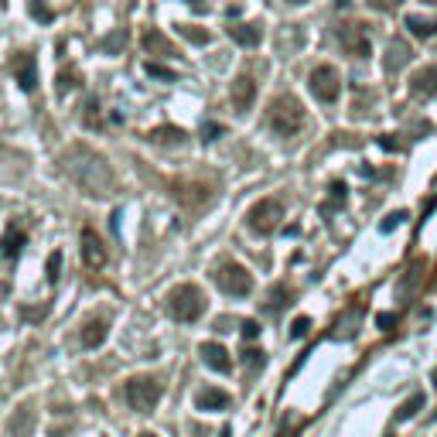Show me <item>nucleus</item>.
Returning a JSON list of instances; mask_svg holds the SVG:
<instances>
[{
	"label": "nucleus",
	"mask_w": 437,
	"mask_h": 437,
	"mask_svg": "<svg viewBox=\"0 0 437 437\" xmlns=\"http://www.w3.org/2000/svg\"><path fill=\"white\" fill-rule=\"evenodd\" d=\"M62 171L69 174V181L79 191H86L93 198H106L116 188L113 168L106 164V157H99L96 151L82 147V144H76V147H69L62 154Z\"/></svg>",
	"instance_id": "f257e3e1"
},
{
	"label": "nucleus",
	"mask_w": 437,
	"mask_h": 437,
	"mask_svg": "<svg viewBox=\"0 0 437 437\" xmlns=\"http://www.w3.org/2000/svg\"><path fill=\"white\" fill-rule=\"evenodd\" d=\"M266 123H270V130L277 133V137H294V133H301V127H305V106H301V99H294V96H277V99L270 103Z\"/></svg>",
	"instance_id": "f03ea898"
},
{
	"label": "nucleus",
	"mask_w": 437,
	"mask_h": 437,
	"mask_svg": "<svg viewBox=\"0 0 437 437\" xmlns=\"http://www.w3.org/2000/svg\"><path fill=\"white\" fill-rule=\"evenodd\" d=\"M168 314L181 324L198 322L205 314V294H202V287H195V284L174 287L171 294H168Z\"/></svg>",
	"instance_id": "7ed1b4c3"
},
{
	"label": "nucleus",
	"mask_w": 437,
	"mask_h": 437,
	"mask_svg": "<svg viewBox=\"0 0 437 437\" xmlns=\"http://www.w3.org/2000/svg\"><path fill=\"white\" fill-rule=\"evenodd\" d=\"M212 280H215V287H219L222 294H229V297H246L249 290H253V277H249V270L246 266H239V263H232V260L215 266Z\"/></svg>",
	"instance_id": "20e7f679"
},
{
	"label": "nucleus",
	"mask_w": 437,
	"mask_h": 437,
	"mask_svg": "<svg viewBox=\"0 0 437 437\" xmlns=\"http://www.w3.org/2000/svg\"><path fill=\"white\" fill-rule=\"evenodd\" d=\"M123 397L130 403V410L151 414L154 407H157V399H161V382L154 380V376H133L127 382V390H123Z\"/></svg>",
	"instance_id": "39448f33"
},
{
	"label": "nucleus",
	"mask_w": 437,
	"mask_h": 437,
	"mask_svg": "<svg viewBox=\"0 0 437 437\" xmlns=\"http://www.w3.org/2000/svg\"><path fill=\"white\" fill-rule=\"evenodd\" d=\"M280 219H284V205H280L277 198H260V202L246 212V226L253 229L256 236H270L273 229L280 226Z\"/></svg>",
	"instance_id": "423d86ee"
},
{
	"label": "nucleus",
	"mask_w": 437,
	"mask_h": 437,
	"mask_svg": "<svg viewBox=\"0 0 437 437\" xmlns=\"http://www.w3.org/2000/svg\"><path fill=\"white\" fill-rule=\"evenodd\" d=\"M307 86H311V93H314L318 103H335L339 93H342V79H339V72L331 65H318L311 72V79H307Z\"/></svg>",
	"instance_id": "0eeeda50"
},
{
	"label": "nucleus",
	"mask_w": 437,
	"mask_h": 437,
	"mask_svg": "<svg viewBox=\"0 0 437 437\" xmlns=\"http://www.w3.org/2000/svg\"><path fill=\"white\" fill-rule=\"evenodd\" d=\"M339 41H342L345 52L356 58H369V52H373L365 24H342V28H339Z\"/></svg>",
	"instance_id": "6e6552de"
},
{
	"label": "nucleus",
	"mask_w": 437,
	"mask_h": 437,
	"mask_svg": "<svg viewBox=\"0 0 437 437\" xmlns=\"http://www.w3.org/2000/svg\"><path fill=\"white\" fill-rule=\"evenodd\" d=\"M171 188H174V198H178L185 209H202L212 198V188L209 185H198V181H174Z\"/></svg>",
	"instance_id": "1a4fd4ad"
},
{
	"label": "nucleus",
	"mask_w": 437,
	"mask_h": 437,
	"mask_svg": "<svg viewBox=\"0 0 437 437\" xmlns=\"http://www.w3.org/2000/svg\"><path fill=\"white\" fill-rule=\"evenodd\" d=\"M79 243H82V263L89 266V270H103L106 266V246L96 236V229H82Z\"/></svg>",
	"instance_id": "9d476101"
},
{
	"label": "nucleus",
	"mask_w": 437,
	"mask_h": 437,
	"mask_svg": "<svg viewBox=\"0 0 437 437\" xmlns=\"http://www.w3.org/2000/svg\"><path fill=\"white\" fill-rule=\"evenodd\" d=\"M229 99H232V110L236 113H246L249 106L256 103V82L243 72V76L232 79V93H229Z\"/></svg>",
	"instance_id": "9b49d317"
},
{
	"label": "nucleus",
	"mask_w": 437,
	"mask_h": 437,
	"mask_svg": "<svg viewBox=\"0 0 437 437\" xmlns=\"http://www.w3.org/2000/svg\"><path fill=\"white\" fill-rule=\"evenodd\" d=\"M14 79H18V86L24 93H35V86H38V62H35V55L21 52L14 58Z\"/></svg>",
	"instance_id": "f8f14e48"
},
{
	"label": "nucleus",
	"mask_w": 437,
	"mask_h": 437,
	"mask_svg": "<svg viewBox=\"0 0 437 437\" xmlns=\"http://www.w3.org/2000/svg\"><path fill=\"white\" fill-rule=\"evenodd\" d=\"M35 407H28V403H24V407H18V410H14V414H11V420H7V434L11 437H31L35 434Z\"/></svg>",
	"instance_id": "ddd939ff"
},
{
	"label": "nucleus",
	"mask_w": 437,
	"mask_h": 437,
	"mask_svg": "<svg viewBox=\"0 0 437 437\" xmlns=\"http://www.w3.org/2000/svg\"><path fill=\"white\" fill-rule=\"evenodd\" d=\"M195 407L205 410V414H219V410H226L229 407V393L226 390H219V386H202L198 397H195Z\"/></svg>",
	"instance_id": "4468645a"
},
{
	"label": "nucleus",
	"mask_w": 437,
	"mask_h": 437,
	"mask_svg": "<svg viewBox=\"0 0 437 437\" xmlns=\"http://www.w3.org/2000/svg\"><path fill=\"white\" fill-rule=\"evenodd\" d=\"M410 55H414L410 45H407L403 38H393L390 41V48H386V55H382V69H386V72H399V69L410 62Z\"/></svg>",
	"instance_id": "2eb2a0df"
},
{
	"label": "nucleus",
	"mask_w": 437,
	"mask_h": 437,
	"mask_svg": "<svg viewBox=\"0 0 437 437\" xmlns=\"http://www.w3.org/2000/svg\"><path fill=\"white\" fill-rule=\"evenodd\" d=\"M198 352H202V362H205L209 369H215V373H229V369H232V359H229V352L219 342H205Z\"/></svg>",
	"instance_id": "dca6fc26"
},
{
	"label": "nucleus",
	"mask_w": 437,
	"mask_h": 437,
	"mask_svg": "<svg viewBox=\"0 0 437 437\" xmlns=\"http://www.w3.org/2000/svg\"><path fill=\"white\" fill-rule=\"evenodd\" d=\"M410 89H414L417 96H424V99L437 96V65H427V69H420L417 76H414V82H410Z\"/></svg>",
	"instance_id": "f3484780"
},
{
	"label": "nucleus",
	"mask_w": 437,
	"mask_h": 437,
	"mask_svg": "<svg viewBox=\"0 0 437 437\" xmlns=\"http://www.w3.org/2000/svg\"><path fill=\"white\" fill-rule=\"evenodd\" d=\"M229 35H232L236 45H243V48H260V41H263V31L256 24H232Z\"/></svg>",
	"instance_id": "a211bd4d"
},
{
	"label": "nucleus",
	"mask_w": 437,
	"mask_h": 437,
	"mask_svg": "<svg viewBox=\"0 0 437 437\" xmlns=\"http://www.w3.org/2000/svg\"><path fill=\"white\" fill-rule=\"evenodd\" d=\"M290 297H294V294H290V287H287V284H277L273 290H270V294H266L263 311H266V314H273V318H277V314H280V311H284V307L290 305Z\"/></svg>",
	"instance_id": "6ab92c4d"
},
{
	"label": "nucleus",
	"mask_w": 437,
	"mask_h": 437,
	"mask_svg": "<svg viewBox=\"0 0 437 437\" xmlns=\"http://www.w3.org/2000/svg\"><path fill=\"white\" fill-rule=\"evenodd\" d=\"M106 335H110V324L103 322V318H93V322L82 328V345L86 348H99V345L106 342Z\"/></svg>",
	"instance_id": "aec40b11"
},
{
	"label": "nucleus",
	"mask_w": 437,
	"mask_h": 437,
	"mask_svg": "<svg viewBox=\"0 0 437 437\" xmlns=\"http://www.w3.org/2000/svg\"><path fill=\"white\" fill-rule=\"evenodd\" d=\"M144 48H147V52H151V55H178V52H174V45L168 38H164V35H161V31H144Z\"/></svg>",
	"instance_id": "412c9836"
},
{
	"label": "nucleus",
	"mask_w": 437,
	"mask_h": 437,
	"mask_svg": "<svg viewBox=\"0 0 437 437\" xmlns=\"http://www.w3.org/2000/svg\"><path fill=\"white\" fill-rule=\"evenodd\" d=\"M185 137H188V133L181 130V127H154L151 130V140L154 144H164V147H178V144H185Z\"/></svg>",
	"instance_id": "4be33fe9"
},
{
	"label": "nucleus",
	"mask_w": 437,
	"mask_h": 437,
	"mask_svg": "<svg viewBox=\"0 0 437 437\" xmlns=\"http://www.w3.org/2000/svg\"><path fill=\"white\" fill-rule=\"evenodd\" d=\"M407 28L414 38H434L437 35V21L434 18H420V14H410L407 18Z\"/></svg>",
	"instance_id": "5701e85b"
},
{
	"label": "nucleus",
	"mask_w": 437,
	"mask_h": 437,
	"mask_svg": "<svg viewBox=\"0 0 437 437\" xmlns=\"http://www.w3.org/2000/svg\"><path fill=\"white\" fill-rule=\"evenodd\" d=\"M21 246H24V232L21 229H7V236L0 239V256L4 260H14L21 253Z\"/></svg>",
	"instance_id": "b1692460"
},
{
	"label": "nucleus",
	"mask_w": 437,
	"mask_h": 437,
	"mask_svg": "<svg viewBox=\"0 0 437 437\" xmlns=\"http://www.w3.org/2000/svg\"><path fill=\"white\" fill-rule=\"evenodd\" d=\"M178 31H181V38L191 41V45H209V41H212L209 31H202V28H191V24H181Z\"/></svg>",
	"instance_id": "393cba45"
},
{
	"label": "nucleus",
	"mask_w": 437,
	"mask_h": 437,
	"mask_svg": "<svg viewBox=\"0 0 437 437\" xmlns=\"http://www.w3.org/2000/svg\"><path fill=\"white\" fill-rule=\"evenodd\" d=\"M424 407V393H414V397L407 399L403 407L397 410V420H410V417H417V410Z\"/></svg>",
	"instance_id": "a878e982"
},
{
	"label": "nucleus",
	"mask_w": 437,
	"mask_h": 437,
	"mask_svg": "<svg viewBox=\"0 0 437 437\" xmlns=\"http://www.w3.org/2000/svg\"><path fill=\"white\" fill-rule=\"evenodd\" d=\"M222 133H226V127H222V123H215V120H205V123H202V130H198V137H202L205 144H215V140H219Z\"/></svg>",
	"instance_id": "bb28decb"
},
{
	"label": "nucleus",
	"mask_w": 437,
	"mask_h": 437,
	"mask_svg": "<svg viewBox=\"0 0 437 437\" xmlns=\"http://www.w3.org/2000/svg\"><path fill=\"white\" fill-rule=\"evenodd\" d=\"M82 110H86V113H82V120H86V127H96V123H99V99H96V96H89Z\"/></svg>",
	"instance_id": "cd10ccee"
},
{
	"label": "nucleus",
	"mask_w": 437,
	"mask_h": 437,
	"mask_svg": "<svg viewBox=\"0 0 437 437\" xmlns=\"http://www.w3.org/2000/svg\"><path fill=\"white\" fill-rule=\"evenodd\" d=\"M144 69H147V76L164 79V82H174V79H178V72H174V69H164V65H157V62H147Z\"/></svg>",
	"instance_id": "c85d7f7f"
},
{
	"label": "nucleus",
	"mask_w": 437,
	"mask_h": 437,
	"mask_svg": "<svg viewBox=\"0 0 437 437\" xmlns=\"http://www.w3.org/2000/svg\"><path fill=\"white\" fill-rule=\"evenodd\" d=\"M76 86H79L76 69H69V72H62V76H58V93H62V96H65V93H72Z\"/></svg>",
	"instance_id": "c756f323"
},
{
	"label": "nucleus",
	"mask_w": 437,
	"mask_h": 437,
	"mask_svg": "<svg viewBox=\"0 0 437 437\" xmlns=\"http://www.w3.org/2000/svg\"><path fill=\"white\" fill-rule=\"evenodd\" d=\"M243 365L260 369V365H263V352H260V348H243Z\"/></svg>",
	"instance_id": "7c9ffc66"
},
{
	"label": "nucleus",
	"mask_w": 437,
	"mask_h": 437,
	"mask_svg": "<svg viewBox=\"0 0 437 437\" xmlns=\"http://www.w3.org/2000/svg\"><path fill=\"white\" fill-rule=\"evenodd\" d=\"M307 331H311V318H294V324H290V339H305Z\"/></svg>",
	"instance_id": "2f4dec72"
},
{
	"label": "nucleus",
	"mask_w": 437,
	"mask_h": 437,
	"mask_svg": "<svg viewBox=\"0 0 437 437\" xmlns=\"http://www.w3.org/2000/svg\"><path fill=\"white\" fill-rule=\"evenodd\" d=\"M31 18H35V21H45V24H48V21L55 18V14H52V11H48L41 0H31Z\"/></svg>",
	"instance_id": "473e14b6"
},
{
	"label": "nucleus",
	"mask_w": 437,
	"mask_h": 437,
	"mask_svg": "<svg viewBox=\"0 0 437 437\" xmlns=\"http://www.w3.org/2000/svg\"><path fill=\"white\" fill-rule=\"evenodd\" d=\"M58 270H62V253H52V256H48V280H52V284H55L58 280Z\"/></svg>",
	"instance_id": "72a5a7b5"
},
{
	"label": "nucleus",
	"mask_w": 437,
	"mask_h": 437,
	"mask_svg": "<svg viewBox=\"0 0 437 437\" xmlns=\"http://www.w3.org/2000/svg\"><path fill=\"white\" fill-rule=\"evenodd\" d=\"M397 322H399V314H393V311H386V314H380V318H376V324H380L382 331H393V328H397Z\"/></svg>",
	"instance_id": "f704fd0d"
},
{
	"label": "nucleus",
	"mask_w": 437,
	"mask_h": 437,
	"mask_svg": "<svg viewBox=\"0 0 437 437\" xmlns=\"http://www.w3.org/2000/svg\"><path fill=\"white\" fill-rule=\"evenodd\" d=\"M376 144H380L382 151H390V154H393V151H399V140H397V137H393V133H386V137H380Z\"/></svg>",
	"instance_id": "c9c22d12"
},
{
	"label": "nucleus",
	"mask_w": 437,
	"mask_h": 437,
	"mask_svg": "<svg viewBox=\"0 0 437 437\" xmlns=\"http://www.w3.org/2000/svg\"><path fill=\"white\" fill-rule=\"evenodd\" d=\"M403 219H407V215H403V212H393V215H390V219H386V222H382V232H393V229L399 226V222H403Z\"/></svg>",
	"instance_id": "e433bc0d"
},
{
	"label": "nucleus",
	"mask_w": 437,
	"mask_h": 437,
	"mask_svg": "<svg viewBox=\"0 0 437 437\" xmlns=\"http://www.w3.org/2000/svg\"><path fill=\"white\" fill-rule=\"evenodd\" d=\"M123 41H127V35H123V31H116L113 38H106V41H103V48H106V52H116V48L123 45Z\"/></svg>",
	"instance_id": "4c0bfd02"
},
{
	"label": "nucleus",
	"mask_w": 437,
	"mask_h": 437,
	"mask_svg": "<svg viewBox=\"0 0 437 437\" xmlns=\"http://www.w3.org/2000/svg\"><path fill=\"white\" fill-rule=\"evenodd\" d=\"M397 4H399V0H369V7H373V11H393Z\"/></svg>",
	"instance_id": "58836bf2"
},
{
	"label": "nucleus",
	"mask_w": 437,
	"mask_h": 437,
	"mask_svg": "<svg viewBox=\"0 0 437 437\" xmlns=\"http://www.w3.org/2000/svg\"><path fill=\"white\" fill-rule=\"evenodd\" d=\"M260 335V322H243V339H256Z\"/></svg>",
	"instance_id": "ea45409f"
},
{
	"label": "nucleus",
	"mask_w": 437,
	"mask_h": 437,
	"mask_svg": "<svg viewBox=\"0 0 437 437\" xmlns=\"http://www.w3.org/2000/svg\"><path fill=\"white\" fill-rule=\"evenodd\" d=\"M331 195H335V202L342 205L345 202V181H335V185H331Z\"/></svg>",
	"instance_id": "a19ab883"
},
{
	"label": "nucleus",
	"mask_w": 437,
	"mask_h": 437,
	"mask_svg": "<svg viewBox=\"0 0 437 437\" xmlns=\"http://www.w3.org/2000/svg\"><path fill=\"white\" fill-rule=\"evenodd\" d=\"M280 437H297V427H284V431H280Z\"/></svg>",
	"instance_id": "79ce46f5"
},
{
	"label": "nucleus",
	"mask_w": 437,
	"mask_h": 437,
	"mask_svg": "<svg viewBox=\"0 0 437 437\" xmlns=\"http://www.w3.org/2000/svg\"><path fill=\"white\" fill-rule=\"evenodd\" d=\"M431 382H434V386H437V369H434V373H431Z\"/></svg>",
	"instance_id": "37998d69"
},
{
	"label": "nucleus",
	"mask_w": 437,
	"mask_h": 437,
	"mask_svg": "<svg viewBox=\"0 0 437 437\" xmlns=\"http://www.w3.org/2000/svg\"><path fill=\"white\" fill-rule=\"evenodd\" d=\"M335 4H339V7H345V4H352V0H335Z\"/></svg>",
	"instance_id": "c03bdc74"
},
{
	"label": "nucleus",
	"mask_w": 437,
	"mask_h": 437,
	"mask_svg": "<svg viewBox=\"0 0 437 437\" xmlns=\"http://www.w3.org/2000/svg\"><path fill=\"white\" fill-rule=\"evenodd\" d=\"M290 4H307V0H290Z\"/></svg>",
	"instance_id": "a18cd8bd"
},
{
	"label": "nucleus",
	"mask_w": 437,
	"mask_h": 437,
	"mask_svg": "<svg viewBox=\"0 0 437 437\" xmlns=\"http://www.w3.org/2000/svg\"><path fill=\"white\" fill-rule=\"evenodd\" d=\"M188 4H191V0H188ZM195 4H198V7H202V0H195Z\"/></svg>",
	"instance_id": "49530a36"
},
{
	"label": "nucleus",
	"mask_w": 437,
	"mask_h": 437,
	"mask_svg": "<svg viewBox=\"0 0 437 437\" xmlns=\"http://www.w3.org/2000/svg\"><path fill=\"white\" fill-rule=\"evenodd\" d=\"M140 437H154V434H140Z\"/></svg>",
	"instance_id": "de8ad7c7"
},
{
	"label": "nucleus",
	"mask_w": 437,
	"mask_h": 437,
	"mask_svg": "<svg viewBox=\"0 0 437 437\" xmlns=\"http://www.w3.org/2000/svg\"><path fill=\"white\" fill-rule=\"evenodd\" d=\"M434 420H437V414H434Z\"/></svg>",
	"instance_id": "09e8293b"
}]
</instances>
